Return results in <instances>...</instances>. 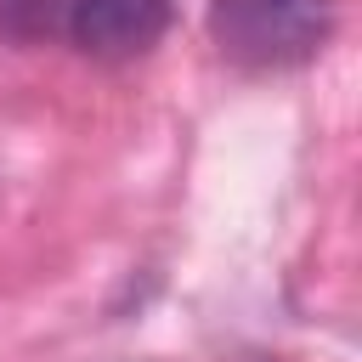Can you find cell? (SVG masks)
I'll use <instances>...</instances> for the list:
<instances>
[{
  "label": "cell",
  "mask_w": 362,
  "mask_h": 362,
  "mask_svg": "<svg viewBox=\"0 0 362 362\" xmlns=\"http://www.w3.org/2000/svg\"><path fill=\"white\" fill-rule=\"evenodd\" d=\"M334 34V0H209V40L249 74L311 62Z\"/></svg>",
  "instance_id": "obj_1"
},
{
  "label": "cell",
  "mask_w": 362,
  "mask_h": 362,
  "mask_svg": "<svg viewBox=\"0 0 362 362\" xmlns=\"http://www.w3.org/2000/svg\"><path fill=\"white\" fill-rule=\"evenodd\" d=\"M170 28V0H68V34L85 57L130 62Z\"/></svg>",
  "instance_id": "obj_2"
}]
</instances>
